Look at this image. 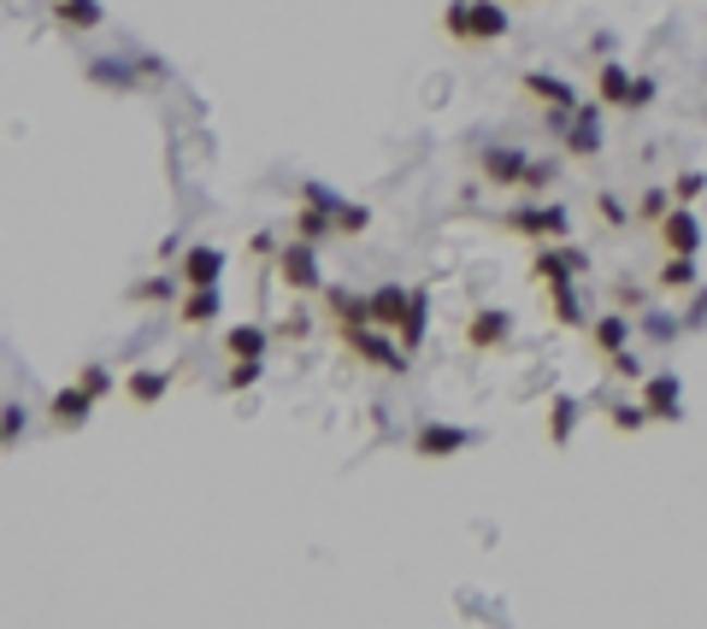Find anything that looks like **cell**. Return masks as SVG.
<instances>
[{
    "label": "cell",
    "instance_id": "cell-1",
    "mask_svg": "<svg viewBox=\"0 0 707 629\" xmlns=\"http://www.w3.org/2000/svg\"><path fill=\"white\" fill-rule=\"evenodd\" d=\"M442 30L466 41V48H484V41L508 36V7L501 0H449L442 7Z\"/></svg>",
    "mask_w": 707,
    "mask_h": 629
},
{
    "label": "cell",
    "instance_id": "cell-2",
    "mask_svg": "<svg viewBox=\"0 0 707 629\" xmlns=\"http://www.w3.org/2000/svg\"><path fill=\"white\" fill-rule=\"evenodd\" d=\"M337 330H342V342L371 365V371H389V377L407 371V347H389L383 335H371V324H337Z\"/></svg>",
    "mask_w": 707,
    "mask_h": 629
},
{
    "label": "cell",
    "instance_id": "cell-3",
    "mask_svg": "<svg viewBox=\"0 0 707 629\" xmlns=\"http://www.w3.org/2000/svg\"><path fill=\"white\" fill-rule=\"evenodd\" d=\"M278 276H283V288H295V295H307V288H319V259H313V242H301L295 247H278Z\"/></svg>",
    "mask_w": 707,
    "mask_h": 629
},
{
    "label": "cell",
    "instance_id": "cell-4",
    "mask_svg": "<svg viewBox=\"0 0 707 629\" xmlns=\"http://www.w3.org/2000/svg\"><path fill=\"white\" fill-rule=\"evenodd\" d=\"M596 95L608 100V107H648L655 100V83H643V77H625L619 65H601V77H596Z\"/></svg>",
    "mask_w": 707,
    "mask_h": 629
},
{
    "label": "cell",
    "instance_id": "cell-5",
    "mask_svg": "<svg viewBox=\"0 0 707 629\" xmlns=\"http://www.w3.org/2000/svg\"><path fill=\"white\" fill-rule=\"evenodd\" d=\"M508 230L513 236H531V242H554V236H566V212L560 207H525V212H508Z\"/></svg>",
    "mask_w": 707,
    "mask_h": 629
},
{
    "label": "cell",
    "instance_id": "cell-6",
    "mask_svg": "<svg viewBox=\"0 0 707 629\" xmlns=\"http://www.w3.org/2000/svg\"><path fill=\"white\" fill-rule=\"evenodd\" d=\"M407 306L413 295L401 283H383V288H371L366 295V312H371V330H401V318H407Z\"/></svg>",
    "mask_w": 707,
    "mask_h": 629
},
{
    "label": "cell",
    "instance_id": "cell-7",
    "mask_svg": "<svg viewBox=\"0 0 707 629\" xmlns=\"http://www.w3.org/2000/svg\"><path fill=\"white\" fill-rule=\"evenodd\" d=\"M472 447V430H454V423H425L413 442V459H449V453Z\"/></svg>",
    "mask_w": 707,
    "mask_h": 629
},
{
    "label": "cell",
    "instance_id": "cell-8",
    "mask_svg": "<svg viewBox=\"0 0 707 629\" xmlns=\"http://www.w3.org/2000/svg\"><path fill=\"white\" fill-rule=\"evenodd\" d=\"M178 271H183V283H190V288H219L224 254H219V247H190V254L178 259Z\"/></svg>",
    "mask_w": 707,
    "mask_h": 629
},
{
    "label": "cell",
    "instance_id": "cell-9",
    "mask_svg": "<svg viewBox=\"0 0 707 629\" xmlns=\"http://www.w3.org/2000/svg\"><path fill=\"white\" fill-rule=\"evenodd\" d=\"M89 406H95V394L77 383V388H60V394H53V400H48V418L60 423V430H83V423H89Z\"/></svg>",
    "mask_w": 707,
    "mask_h": 629
},
{
    "label": "cell",
    "instance_id": "cell-10",
    "mask_svg": "<svg viewBox=\"0 0 707 629\" xmlns=\"http://www.w3.org/2000/svg\"><path fill=\"white\" fill-rule=\"evenodd\" d=\"M525 95L543 100V107H554V112H572V107H578V95H572L560 77H548V71H531V77H525Z\"/></svg>",
    "mask_w": 707,
    "mask_h": 629
},
{
    "label": "cell",
    "instance_id": "cell-11",
    "mask_svg": "<svg viewBox=\"0 0 707 629\" xmlns=\"http://www.w3.org/2000/svg\"><path fill=\"white\" fill-rule=\"evenodd\" d=\"M508 312H472V324H466V342L478 347V354H489V347H501L508 342Z\"/></svg>",
    "mask_w": 707,
    "mask_h": 629
},
{
    "label": "cell",
    "instance_id": "cell-12",
    "mask_svg": "<svg viewBox=\"0 0 707 629\" xmlns=\"http://www.w3.org/2000/svg\"><path fill=\"white\" fill-rule=\"evenodd\" d=\"M100 0H53V24H65V30H100Z\"/></svg>",
    "mask_w": 707,
    "mask_h": 629
},
{
    "label": "cell",
    "instance_id": "cell-13",
    "mask_svg": "<svg viewBox=\"0 0 707 629\" xmlns=\"http://www.w3.org/2000/svg\"><path fill=\"white\" fill-rule=\"evenodd\" d=\"M660 236H667V247H672V254H696V247H702V224H696V212H672L667 218V224H660Z\"/></svg>",
    "mask_w": 707,
    "mask_h": 629
},
{
    "label": "cell",
    "instance_id": "cell-14",
    "mask_svg": "<svg viewBox=\"0 0 707 629\" xmlns=\"http://www.w3.org/2000/svg\"><path fill=\"white\" fill-rule=\"evenodd\" d=\"M212 318H219V288H190V300L178 306V324L200 330V324H212Z\"/></svg>",
    "mask_w": 707,
    "mask_h": 629
},
{
    "label": "cell",
    "instance_id": "cell-15",
    "mask_svg": "<svg viewBox=\"0 0 707 629\" xmlns=\"http://www.w3.org/2000/svg\"><path fill=\"white\" fill-rule=\"evenodd\" d=\"M484 171H489V183H525L531 159L513 148H496V153H484Z\"/></svg>",
    "mask_w": 707,
    "mask_h": 629
},
{
    "label": "cell",
    "instance_id": "cell-16",
    "mask_svg": "<svg viewBox=\"0 0 707 629\" xmlns=\"http://www.w3.org/2000/svg\"><path fill=\"white\" fill-rule=\"evenodd\" d=\"M166 388H171V371H130V383H124L130 406H154Z\"/></svg>",
    "mask_w": 707,
    "mask_h": 629
},
{
    "label": "cell",
    "instance_id": "cell-17",
    "mask_svg": "<svg viewBox=\"0 0 707 629\" xmlns=\"http://www.w3.org/2000/svg\"><path fill=\"white\" fill-rule=\"evenodd\" d=\"M224 354H230V359H259V354H266V330H259V324L224 330Z\"/></svg>",
    "mask_w": 707,
    "mask_h": 629
},
{
    "label": "cell",
    "instance_id": "cell-18",
    "mask_svg": "<svg viewBox=\"0 0 707 629\" xmlns=\"http://www.w3.org/2000/svg\"><path fill=\"white\" fill-rule=\"evenodd\" d=\"M572 271H578V254H537V283H548V288H566L572 283Z\"/></svg>",
    "mask_w": 707,
    "mask_h": 629
},
{
    "label": "cell",
    "instance_id": "cell-19",
    "mask_svg": "<svg viewBox=\"0 0 707 629\" xmlns=\"http://www.w3.org/2000/svg\"><path fill=\"white\" fill-rule=\"evenodd\" d=\"M643 406L655 418H678V377H655V383H643Z\"/></svg>",
    "mask_w": 707,
    "mask_h": 629
},
{
    "label": "cell",
    "instance_id": "cell-20",
    "mask_svg": "<svg viewBox=\"0 0 707 629\" xmlns=\"http://www.w3.org/2000/svg\"><path fill=\"white\" fill-rule=\"evenodd\" d=\"M596 124H601V119H596V107H584V112H578V124H572V136H566V148H572V153H578V159L601 148V130H596Z\"/></svg>",
    "mask_w": 707,
    "mask_h": 629
},
{
    "label": "cell",
    "instance_id": "cell-21",
    "mask_svg": "<svg viewBox=\"0 0 707 629\" xmlns=\"http://www.w3.org/2000/svg\"><path fill=\"white\" fill-rule=\"evenodd\" d=\"M425 342V288H413V306H407V318H401V347H413Z\"/></svg>",
    "mask_w": 707,
    "mask_h": 629
},
{
    "label": "cell",
    "instance_id": "cell-22",
    "mask_svg": "<svg viewBox=\"0 0 707 629\" xmlns=\"http://www.w3.org/2000/svg\"><path fill=\"white\" fill-rule=\"evenodd\" d=\"M572 423H578V400H554V418H548V442H554V447H566Z\"/></svg>",
    "mask_w": 707,
    "mask_h": 629
},
{
    "label": "cell",
    "instance_id": "cell-23",
    "mask_svg": "<svg viewBox=\"0 0 707 629\" xmlns=\"http://www.w3.org/2000/svg\"><path fill=\"white\" fill-rule=\"evenodd\" d=\"M625 330H631L625 318H601V324L589 330V342H596L601 354H619V342H625Z\"/></svg>",
    "mask_w": 707,
    "mask_h": 629
},
{
    "label": "cell",
    "instance_id": "cell-24",
    "mask_svg": "<svg viewBox=\"0 0 707 629\" xmlns=\"http://www.w3.org/2000/svg\"><path fill=\"white\" fill-rule=\"evenodd\" d=\"M696 283V266H690V254H672L667 271H660V288H690Z\"/></svg>",
    "mask_w": 707,
    "mask_h": 629
},
{
    "label": "cell",
    "instance_id": "cell-25",
    "mask_svg": "<svg viewBox=\"0 0 707 629\" xmlns=\"http://www.w3.org/2000/svg\"><path fill=\"white\" fill-rule=\"evenodd\" d=\"M366 224H371L366 207H337V230H342V236H359Z\"/></svg>",
    "mask_w": 707,
    "mask_h": 629
},
{
    "label": "cell",
    "instance_id": "cell-26",
    "mask_svg": "<svg viewBox=\"0 0 707 629\" xmlns=\"http://www.w3.org/2000/svg\"><path fill=\"white\" fill-rule=\"evenodd\" d=\"M19 430H24V412H19V406H0V447L19 442Z\"/></svg>",
    "mask_w": 707,
    "mask_h": 629
},
{
    "label": "cell",
    "instance_id": "cell-27",
    "mask_svg": "<svg viewBox=\"0 0 707 629\" xmlns=\"http://www.w3.org/2000/svg\"><path fill=\"white\" fill-rule=\"evenodd\" d=\"M259 383V359H236V371L224 377V388H254Z\"/></svg>",
    "mask_w": 707,
    "mask_h": 629
},
{
    "label": "cell",
    "instance_id": "cell-28",
    "mask_svg": "<svg viewBox=\"0 0 707 629\" xmlns=\"http://www.w3.org/2000/svg\"><path fill=\"white\" fill-rule=\"evenodd\" d=\"M77 383H83V388H89V394H95V400H100V394H107V388H112V371H107V365H89V371H83V377H77Z\"/></svg>",
    "mask_w": 707,
    "mask_h": 629
},
{
    "label": "cell",
    "instance_id": "cell-29",
    "mask_svg": "<svg viewBox=\"0 0 707 629\" xmlns=\"http://www.w3.org/2000/svg\"><path fill=\"white\" fill-rule=\"evenodd\" d=\"M643 418H648L643 400H637V406H613V423H619V430H643Z\"/></svg>",
    "mask_w": 707,
    "mask_h": 629
},
{
    "label": "cell",
    "instance_id": "cell-30",
    "mask_svg": "<svg viewBox=\"0 0 707 629\" xmlns=\"http://www.w3.org/2000/svg\"><path fill=\"white\" fill-rule=\"evenodd\" d=\"M89 77H100L107 89H130V71L124 65H89Z\"/></svg>",
    "mask_w": 707,
    "mask_h": 629
},
{
    "label": "cell",
    "instance_id": "cell-31",
    "mask_svg": "<svg viewBox=\"0 0 707 629\" xmlns=\"http://www.w3.org/2000/svg\"><path fill=\"white\" fill-rule=\"evenodd\" d=\"M554 312H560V324H578V300H572V283L554 288Z\"/></svg>",
    "mask_w": 707,
    "mask_h": 629
},
{
    "label": "cell",
    "instance_id": "cell-32",
    "mask_svg": "<svg viewBox=\"0 0 707 629\" xmlns=\"http://www.w3.org/2000/svg\"><path fill=\"white\" fill-rule=\"evenodd\" d=\"M166 295H171L166 276H154V283H136V288H130V300H166Z\"/></svg>",
    "mask_w": 707,
    "mask_h": 629
},
{
    "label": "cell",
    "instance_id": "cell-33",
    "mask_svg": "<svg viewBox=\"0 0 707 629\" xmlns=\"http://www.w3.org/2000/svg\"><path fill=\"white\" fill-rule=\"evenodd\" d=\"M672 195H678V200H696V195H702V177H678Z\"/></svg>",
    "mask_w": 707,
    "mask_h": 629
}]
</instances>
